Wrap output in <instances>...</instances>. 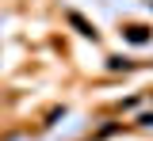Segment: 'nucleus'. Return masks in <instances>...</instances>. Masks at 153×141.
I'll return each instance as SVG.
<instances>
[{
	"mask_svg": "<svg viewBox=\"0 0 153 141\" xmlns=\"http://www.w3.org/2000/svg\"><path fill=\"white\" fill-rule=\"evenodd\" d=\"M126 38L130 42H146L149 35H146V27H126Z\"/></svg>",
	"mask_w": 153,
	"mask_h": 141,
	"instance_id": "1",
	"label": "nucleus"
}]
</instances>
